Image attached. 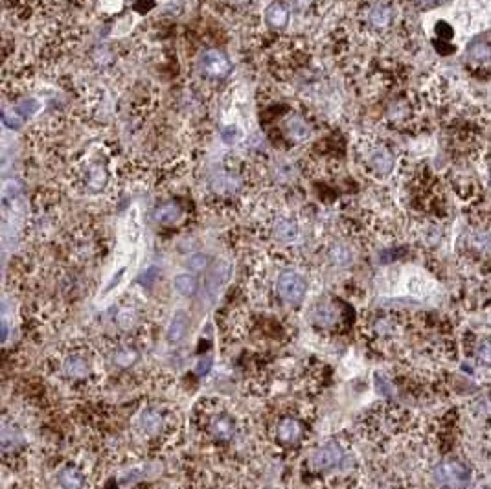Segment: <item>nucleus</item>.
<instances>
[{
	"label": "nucleus",
	"mask_w": 491,
	"mask_h": 489,
	"mask_svg": "<svg viewBox=\"0 0 491 489\" xmlns=\"http://www.w3.org/2000/svg\"><path fill=\"white\" fill-rule=\"evenodd\" d=\"M309 466L318 475H330V473H346L354 467L352 454L344 447L337 442L322 443L309 457Z\"/></svg>",
	"instance_id": "obj_1"
},
{
	"label": "nucleus",
	"mask_w": 491,
	"mask_h": 489,
	"mask_svg": "<svg viewBox=\"0 0 491 489\" xmlns=\"http://www.w3.org/2000/svg\"><path fill=\"white\" fill-rule=\"evenodd\" d=\"M206 265H208V258L203 254H194L188 259V267L194 268V271H203V268H206Z\"/></svg>",
	"instance_id": "obj_26"
},
{
	"label": "nucleus",
	"mask_w": 491,
	"mask_h": 489,
	"mask_svg": "<svg viewBox=\"0 0 491 489\" xmlns=\"http://www.w3.org/2000/svg\"><path fill=\"white\" fill-rule=\"evenodd\" d=\"M330 258L333 264L342 267V265L348 264L352 256H349V250L346 249V247H342V244H335V247L330 250Z\"/></svg>",
	"instance_id": "obj_21"
},
{
	"label": "nucleus",
	"mask_w": 491,
	"mask_h": 489,
	"mask_svg": "<svg viewBox=\"0 0 491 489\" xmlns=\"http://www.w3.org/2000/svg\"><path fill=\"white\" fill-rule=\"evenodd\" d=\"M206 431L213 440L227 443L232 442L236 438V434L240 433V421H237L236 416L221 409V412H213L206 419Z\"/></svg>",
	"instance_id": "obj_4"
},
{
	"label": "nucleus",
	"mask_w": 491,
	"mask_h": 489,
	"mask_svg": "<svg viewBox=\"0 0 491 489\" xmlns=\"http://www.w3.org/2000/svg\"><path fill=\"white\" fill-rule=\"evenodd\" d=\"M137 427L138 431L147 438L161 434L166 427L164 410L159 409V407H147V409L144 410V412H140V416H138Z\"/></svg>",
	"instance_id": "obj_7"
},
{
	"label": "nucleus",
	"mask_w": 491,
	"mask_h": 489,
	"mask_svg": "<svg viewBox=\"0 0 491 489\" xmlns=\"http://www.w3.org/2000/svg\"><path fill=\"white\" fill-rule=\"evenodd\" d=\"M469 56H471L473 59H487V57H491L490 44L486 43L471 44V47H469Z\"/></svg>",
	"instance_id": "obj_24"
},
{
	"label": "nucleus",
	"mask_w": 491,
	"mask_h": 489,
	"mask_svg": "<svg viewBox=\"0 0 491 489\" xmlns=\"http://www.w3.org/2000/svg\"><path fill=\"white\" fill-rule=\"evenodd\" d=\"M228 276H230V267H228L227 264L216 265V267L210 271V274H208V280H206V292L208 295H210L212 298L218 297L219 291H221V287L228 280Z\"/></svg>",
	"instance_id": "obj_11"
},
{
	"label": "nucleus",
	"mask_w": 491,
	"mask_h": 489,
	"mask_svg": "<svg viewBox=\"0 0 491 489\" xmlns=\"http://www.w3.org/2000/svg\"><path fill=\"white\" fill-rule=\"evenodd\" d=\"M199 68L208 78H227L232 72V61L219 50H206L203 56L199 57Z\"/></svg>",
	"instance_id": "obj_6"
},
{
	"label": "nucleus",
	"mask_w": 491,
	"mask_h": 489,
	"mask_svg": "<svg viewBox=\"0 0 491 489\" xmlns=\"http://www.w3.org/2000/svg\"><path fill=\"white\" fill-rule=\"evenodd\" d=\"M289 10L285 8L282 2H271L267 8H265V23L269 28L282 30L289 24Z\"/></svg>",
	"instance_id": "obj_9"
},
{
	"label": "nucleus",
	"mask_w": 491,
	"mask_h": 489,
	"mask_svg": "<svg viewBox=\"0 0 491 489\" xmlns=\"http://www.w3.org/2000/svg\"><path fill=\"white\" fill-rule=\"evenodd\" d=\"M287 129L294 140H306V138L309 137V125L304 122L302 118H298V116L291 118L287 123Z\"/></svg>",
	"instance_id": "obj_18"
},
{
	"label": "nucleus",
	"mask_w": 491,
	"mask_h": 489,
	"mask_svg": "<svg viewBox=\"0 0 491 489\" xmlns=\"http://www.w3.org/2000/svg\"><path fill=\"white\" fill-rule=\"evenodd\" d=\"M237 188V180L230 175H221L213 180V190L216 192H234Z\"/></svg>",
	"instance_id": "obj_22"
},
{
	"label": "nucleus",
	"mask_w": 491,
	"mask_h": 489,
	"mask_svg": "<svg viewBox=\"0 0 491 489\" xmlns=\"http://www.w3.org/2000/svg\"><path fill=\"white\" fill-rule=\"evenodd\" d=\"M61 370L68 379L72 381H83L92 376V359L87 355L83 349H74V352L66 353L61 361Z\"/></svg>",
	"instance_id": "obj_5"
},
{
	"label": "nucleus",
	"mask_w": 491,
	"mask_h": 489,
	"mask_svg": "<svg viewBox=\"0 0 491 489\" xmlns=\"http://www.w3.org/2000/svg\"><path fill=\"white\" fill-rule=\"evenodd\" d=\"M57 482H59V485H61L63 489H83L87 484V478L77 467L68 466L59 471Z\"/></svg>",
	"instance_id": "obj_12"
},
{
	"label": "nucleus",
	"mask_w": 491,
	"mask_h": 489,
	"mask_svg": "<svg viewBox=\"0 0 491 489\" xmlns=\"http://www.w3.org/2000/svg\"><path fill=\"white\" fill-rule=\"evenodd\" d=\"M188 328H189L188 315H186L185 311H177V313L171 316L166 337H168V340H170L171 344L180 342V340L186 337V333H188Z\"/></svg>",
	"instance_id": "obj_10"
},
{
	"label": "nucleus",
	"mask_w": 491,
	"mask_h": 489,
	"mask_svg": "<svg viewBox=\"0 0 491 489\" xmlns=\"http://www.w3.org/2000/svg\"><path fill=\"white\" fill-rule=\"evenodd\" d=\"M298 232L300 230H298L297 219H291V217L280 219V221L276 223V226H274V234H276V237H278L280 241H284V243H293V241H297Z\"/></svg>",
	"instance_id": "obj_14"
},
{
	"label": "nucleus",
	"mask_w": 491,
	"mask_h": 489,
	"mask_svg": "<svg viewBox=\"0 0 491 489\" xmlns=\"http://www.w3.org/2000/svg\"><path fill=\"white\" fill-rule=\"evenodd\" d=\"M302 436H304L302 423H300L297 418L287 416V418L280 419L278 425H276V440H278V443H282V445L285 447L298 445L300 440H302Z\"/></svg>",
	"instance_id": "obj_8"
},
{
	"label": "nucleus",
	"mask_w": 491,
	"mask_h": 489,
	"mask_svg": "<svg viewBox=\"0 0 491 489\" xmlns=\"http://www.w3.org/2000/svg\"><path fill=\"white\" fill-rule=\"evenodd\" d=\"M438 0H416V4L421 6V8H430V6H435Z\"/></svg>",
	"instance_id": "obj_31"
},
{
	"label": "nucleus",
	"mask_w": 491,
	"mask_h": 489,
	"mask_svg": "<svg viewBox=\"0 0 491 489\" xmlns=\"http://www.w3.org/2000/svg\"><path fill=\"white\" fill-rule=\"evenodd\" d=\"M122 6H123V0H101V8H104L105 11H109V13L118 11Z\"/></svg>",
	"instance_id": "obj_28"
},
{
	"label": "nucleus",
	"mask_w": 491,
	"mask_h": 489,
	"mask_svg": "<svg viewBox=\"0 0 491 489\" xmlns=\"http://www.w3.org/2000/svg\"><path fill=\"white\" fill-rule=\"evenodd\" d=\"M433 478L442 489H466L471 484V471L462 462L449 460L435 467Z\"/></svg>",
	"instance_id": "obj_2"
},
{
	"label": "nucleus",
	"mask_w": 491,
	"mask_h": 489,
	"mask_svg": "<svg viewBox=\"0 0 491 489\" xmlns=\"http://www.w3.org/2000/svg\"><path fill=\"white\" fill-rule=\"evenodd\" d=\"M4 123L10 129H20L24 125V116H20L17 109H11V111H4V116H2Z\"/></svg>",
	"instance_id": "obj_23"
},
{
	"label": "nucleus",
	"mask_w": 491,
	"mask_h": 489,
	"mask_svg": "<svg viewBox=\"0 0 491 489\" xmlns=\"http://www.w3.org/2000/svg\"><path fill=\"white\" fill-rule=\"evenodd\" d=\"M478 361L486 366H491V344H482L478 348Z\"/></svg>",
	"instance_id": "obj_27"
},
{
	"label": "nucleus",
	"mask_w": 491,
	"mask_h": 489,
	"mask_svg": "<svg viewBox=\"0 0 491 489\" xmlns=\"http://www.w3.org/2000/svg\"><path fill=\"white\" fill-rule=\"evenodd\" d=\"M370 166L378 175H390L394 170V156L387 147H379L370 155Z\"/></svg>",
	"instance_id": "obj_13"
},
{
	"label": "nucleus",
	"mask_w": 491,
	"mask_h": 489,
	"mask_svg": "<svg viewBox=\"0 0 491 489\" xmlns=\"http://www.w3.org/2000/svg\"><path fill=\"white\" fill-rule=\"evenodd\" d=\"M392 10H390V6H387V4H375L370 10V15H368V19H370V24H372L373 28H378V30H385V28H388L390 24H392Z\"/></svg>",
	"instance_id": "obj_16"
},
{
	"label": "nucleus",
	"mask_w": 491,
	"mask_h": 489,
	"mask_svg": "<svg viewBox=\"0 0 491 489\" xmlns=\"http://www.w3.org/2000/svg\"><path fill=\"white\" fill-rule=\"evenodd\" d=\"M135 352H132L131 348H128V346H123V348L116 349V353H114V361H116V364L122 368H128L131 366L132 362H135Z\"/></svg>",
	"instance_id": "obj_20"
},
{
	"label": "nucleus",
	"mask_w": 491,
	"mask_h": 489,
	"mask_svg": "<svg viewBox=\"0 0 491 489\" xmlns=\"http://www.w3.org/2000/svg\"><path fill=\"white\" fill-rule=\"evenodd\" d=\"M180 216H182V210L173 202L162 204L155 210V221L161 223V225H173V223L179 221Z\"/></svg>",
	"instance_id": "obj_17"
},
{
	"label": "nucleus",
	"mask_w": 491,
	"mask_h": 489,
	"mask_svg": "<svg viewBox=\"0 0 491 489\" xmlns=\"http://www.w3.org/2000/svg\"><path fill=\"white\" fill-rule=\"evenodd\" d=\"M243 138H245V132L241 131V128H237V125H227V128L221 131V140L227 144V146H237V144H241L243 142Z\"/></svg>",
	"instance_id": "obj_19"
},
{
	"label": "nucleus",
	"mask_w": 491,
	"mask_h": 489,
	"mask_svg": "<svg viewBox=\"0 0 491 489\" xmlns=\"http://www.w3.org/2000/svg\"><path fill=\"white\" fill-rule=\"evenodd\" d=\"M307 280L304 274L297 273V271H284L278 276L276 282V291H278L280 298L291 304H298L302 302L307 295Z\"/></svg>",
	"instance_id": "obj_3"
},
{
	"label": "nucleus",
	"mask_w": 491,
	"mask_h": 489,
	"mask_svg": "<svg viewBox=\"0 0 491 489\" xmlns=\"http://www.w3.org/2000/svg\"><path fill=\"white\" fill-rule=\"evenodd\" d=\"M17 111H19L20 116H33V114L39 111V104L35 101V99H24V101H20L19 105H17Z\"/></svg>",
	"instance_id": "obj_25"
},
{
	"label": "nucleus",
	"mask_w": 491,
	"mask_h": 489,
	"mask_svg": "<svg viewBox=\"0 0 491 489\" xmlns=\"http://www.w3.org/2000/svg\"><path fill=\"white\" fill-rule=\"evenodd\" d=\"M438 33L442 35V39H451L453 37V30H451V26L449 24H444V23H440L438 24Z\"/></svg>",
	"instance_id": "obj_29"
},
{
	"label": "nucleus",
	"mask_w": 491,
	"mask_h": 489,
	"mask_svg": "<svg viewBox=\"0 0 491 489\" xmlns=\"http://www.w3.org/2000/svg\"><path fill=\"white\" fill-rule=\"evenodd\" d=\"M313 0H291V4L297 8V10H307L311 6Z\"/></svg>",
	"instance_id": "obj_30"
},
{
	"label": "nucleus",
	"mask_w": 491,
	"mask_h": 489,
	"mask_svg": "<svg viewBox=\"0 0 491 489\" xmlns=\"http://www.w3.org/2000/svg\"><path fill=\"white\" fill-rule=\"evenodd\" d=\"M173 287L175 291L179 292L180 297L189 298V297H194L195 292H197L199 282L194 274L182 273V274H177V276L173 278Z\"/></svg>",
	"instance_id": "obj_15"
}]
</instances>
